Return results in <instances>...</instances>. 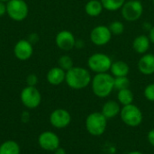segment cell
<instances>
[{"instance_id": "1", "label": "cell", "mask_w": 154, "mask_h": 154, "mask_svg": "<svg viewBox=\"0 0 154 154\" xmlns=\"http://www.w3.org/2000/svg\"><path fill=\"white\" fill-rule=\"evenodd\" d=\"M91 80L92 77L89 70L83 67L74 66L69 70L66 71L65 82L72 89H84L91 84Z\"/></svg>"}, {"instance_id": "2", "label": "cell", "mask_w": 154, "mask_h": 154, "mask_svg": "<svg viewBox=\"0 0 154 154\" xmlns=\"http://www.w3.org/2000/svg\"><path fill=\"white\" fill-rule=\"evenodd\" d=\"M91 88L94 95L99 98H106L115 89V78L111 73H97L91 80Z\"/></svg>"}, {"instance_id": "3", "label": "cell", "mask_w": 154, "mask_h": 154, "mask_svg": "<svg viewBox=\"0 0 154 154\" xmlns=\"http://www.w3.org/2000/svg\"><path fill=\"white\" fill-rule=\"evenodd\" d=\"M107 121L108 120L101 112H92L87 116L85 120L86 130L92 136H101L106 130Z\"/></svg>"}, {"instance_id": "4", "label": "cell", "mask_w": 154, "mask_h": 154, "mask_svg": "<svg viewBox=\"0 0 154 154\" xmlns=\"http://www.w3.org/2000/svg\"><path fill=\"white\" fill-rule=\"evenodd\" d=\"M119 116L123 123L129 127H137L143 123V120L142 110L134 104L122 106Z\"/></svg>"}, {"instance_id": "5", "label": "cell", "mask_w": 154, "mask_h": 154, "mask_svg": "<svg viewBox=\"0 0 154 154\" xmlns=\"http://www.w3.org/2000/svg\"><path fill=\"white\" fill-rule=\"evenodd\" d=\"M112 63L111 58L107 54L102 52L94 53L88 60V67L96 74L110 71Z\"/></svg>"}, {"instance_id": "6", "label": "cell", "mask_w": 154, "mask_h": 154, "mask_svg": "<svg viewBox=\"0 0 154 154\" xmlns=\"http://www.w3.org/2000/svg\"><path fill=\"white\" fill-rule=\"evenodd\" d=\"M6 14L15 22L24 20L29 14V6L24 0H9L6 3Z\"/></svg>"}, {"instance_id": "7", "label": "cell", "mask_w": 154, "mask_h": 154, "mask_svg": "<svg viewBox=\"0 0 154 154\" xmlns=\"http://www.w3.org/2000/svg\"><path fill=\"white\" fill-rule=\"evenodd\" d=\"M143 13V5L140 0H127L121 8L123 18L127 22L139 20Z\"/></svg>"}, {"instance_id": "8", "label": "cell", "mask_w": 154, "mask_h": 154, "mask_svg": "<svg viewBox=\"0 0 154 154\" xmlns=\"http://www.w3.org/2000/svg\"><path fill=\"white\" fill-rule=\"evenodd\" d=\"M20 99L23 105L29 108H37L42 103V94L36 87L26 86L20 94Z\"/></svg>"}, {"instance_id": "9", "label": "cell", "mask_w": 154, "mask_h": 154, "mask_svg": "<svg viewBox=\"0 0 154 154\" xmlns=\"http://www.w3.org/2000/svg\"><path fill=\"white\" fill-rule=\"evenodd\" d=\"M39 146L47 152H54L60 146V137L51 131L42 132L38 137Z\"/></svg>"}, {"instance_id": "10", "label": "cell", "mask_w": 154, "mask_h": 154, "mask_svg": "<svg viewBox=\"0 0 154 154\" xmlns=\"http://www.w3.org/2000/svg\"><path fill=\"white\" fill-rule=\"evenodd\" d=\"M51 125L57 129H64L71 123V115L64 108H57L50 115Z\"/></svg>"}, {"instance_id": "11", "label": "cell", "mask_w": 154, "mask_h": 154, "mask_svg": "<svg viewBox=\"0 0 154 154\" xmlns=\"http://www.w3.org/2000/svg\"><path fill=\"white\" fill-rule=\"evenodd\" d=\"M112 35L108 26L97 25L91 30L90 40L97 46H104L111 41Z\"/></svg>"}, {"instance_id": "12", "label": "cell", "mask_w": 154, "mask_h": 154, "mask_svg": "<svg viewBox=\"0 0 154 154\" xmlns=\"http://www.w3.org/2000/svg\"><path fill=\"white\" fill-rule=\"evenodd\" d=\"M33 53V46L28 40H19L14 47V54L19 60L25 61L29 60Z\"/></svg>"}, {"instance_id": "13", "label": "cell", "mask_w": 154, "mask_h": 154, "mask_svg": "<svg viewBox=\"0 0 154 154\" xmlns=\"http://www.w3.org/2000/svg\"><path fill=\"white\" fill-rule=\"evenodd\" d=\"M55 43L59 49L68 51L75 47L76 38L71 32L68 30H62L57 33L55 37Z\"/></svg>"}, {"instance_id": "14", "label": "cell", "mask_w": 154, "mask_h": 154, "mask_svg": "<svg viewBox=\"0 0 154 154\" xmlns=\"http://www.w3.org/2000/svg\"><path fill=\"white\" fill-rule=\"evenodd\" d=\"M139 71L145 76H151L154 74V54L145 53L138 61Z\"/></svg>"}, {"instance_id": "15", "label": "cell", "mask_w": 154, "mask_h": 154, "mask_svg": "<svg viewBox=\"0 0 154 154\" xmlns=\"http://www.w3.org/2000/svg\"><path fill=\"white\" fill-rule=\"evenodd\" d=\"M121 108H122L121 105L118 103V101L108 100L103 105L100 112L104 115V116L107 120H110V119L116 118L117 116L120 115Z\"/></svg>"}, {"instance_id": "16", "label": "cell", "mask_w": 154, "mask_h": 154, "mask_svg": "<svg viewBox=\"0 0 154 154\" xmlns=\"http://www.w3.org/2000/svg\"><path fill=\"white\" fill-rule=\"evenodd\" d=\"M66 79V71L61 68L53 67L51 68L46 75V79L49 84L52 86H59L65 81Z\"/></svg>"}, {"instance_id": "17", "label": "cell", "mask_w": 154, "mask_h": 154, "mask_svg": "<svg viewBox=\"0 0 154 154\" xmlns=\"http://www.w3.org/2000/svg\"><path fill=\"white\" fill-rule=\"evenodd\" d=\"M151 41L149 39V36L142 34L138 35L134 38L133 42V48L138 54H145L147 53L148 50L150 49Z\"/></svg>"}, {"instance_id": "18", "label": "cell", "mask_w": 154, "mask_h": 154, "mask_svg": "<svg viewBox=\"0 0 154 154\" xmlns=\"http://www.w3.org/2000/svg\"><path fill=\"white\" fill-rule=\"evenodd\" d=\"M130 71L129 65L123 60H117L112 63L110 68V72L114 78L117 77H126Z\"/></svg>"}, {"instance_id": "19", "label": "cell", "mask_w": 154, "mask_h": 154, "mask_svg": "<svg viewBox=\"0 0 154 154\" xmlns=\"http://www.w3.org/2000/svg\"><path fill=\"white\" fill-rule=\"evenodd\" d=\"M104 10V6L100 0H89L85 5V12L88 16L97 17Z\"/></svg>"}, {"instance_id": "20", "label": "cell", "mask_w": 154, "mask_h": 154, "mask_svg": "<svg viewBox=\"0 0 154 154\" xmlns=\"http://www.w3.org/2000/svg\"><path fill=\"white\" fill-rule=\"evenodd\" d=\"M21 148L19 144L13 140H8L1 143L0 154H20Z\"/></svg>"}, {"instance_id": "21", "label": "cell", "mask_w": 154, "mask_h": 154, "mask_svg": "<svg viewBox=\"0 0 154 154\" xmlns=\"http://www.w3.org/2000/svg\"><path fill=\"white\" fill-rule=\"evenodd\" d=\"M134 95L130 88H125L122 90H118L117 93V101L122 106H128L134 103Z\"/></svg>"}, {"instance_id": "22", "label": "cell", "mask_w": 154, "mask_h": 154, "mask_svg": "<svg viewBox=\"0 0 154 154\" xmlns=\"http://www.w3.org/2000/svg\"><path fill=\"white\" fill-rule=\"evenodd\" d=\"M104 9L107 11H117L122 8L124 4L125 3V0H100Z\"/></svg>"}, {"instance_id": "23", "label": "cell", "mask_w": 154, "mask_h": 154, "mask_svg": "<svg viewBox=\"0 0 154 154\" xmlns=\"http://www.w3.org/2000/svg\"><path fill=\"white\" fill-rule=\"evenodd\" d=\"M58 64H59V67L61 68L62 69H64L65 71H68L71 68L74 67L73 60L69 55H62V56H60L59 58V60H58Z\"/></svg>"}, {"instance_id": "24", "label": "cell", "mask_w": 154, "mask_h": 154, "mask_svg": "<svg viewBox=\"0 0 154 154\" xmlns=\"http://www.w3.org/2000/svg\"><path fill=\"white\" fill-rule=\"evenodd\" d=\"M108 28L113 35H121L125 32V24L120 21H113Z\"/></svg>"}, {"instance_id": "25", "label": "cell", "mask_w": 154, "mask_h": 154, "mask_svg": "<svg viewBox=\"0 0 154 154\" xmlns=\"http://www.w3.org/2000/svg\"><path fill=\"white\" fill-rule=\"evenodd\" d=\"M130 87V79L128 77H117L115 78V89L122 90L125 88H129Z\"/></svg>"}, {"instance_id": "26", "label": "cell", "mask_w": 154, "mask_h": 154, "mask_svg": "<svg viewBox=\"0 0 154 154\" xmlns=\"http://www.w3.org/2000/svg\"><path fill=\"white\" fill-rule=\"evenodd\" d=\"M143 96L148 101L154 102V83H151L145 87L143 90Z\"/></svg>"}, {"instance_id": "27", "label": "cell", "mask_w": 154, "mask_h": 154, "mask_svg": "<svg viewBox=\"0 0 154 154\" xmlns=\"http://www.w3.org/2000/svg\"><path fill=\"white\" fill-rule=\"evenodd\" d=\"M38 83V77L35 74H30L26 78V84L27 86L35 87Z\"/></svg>"}, {"instance_id": "28", "label": "cell", "mask_w": 154, "mask_h": 154, "mask_svg": "<svg viewBox=\"0 0 154 154\" xmlns=\"http://www.w3.org/2000/svg\"><path fill=\"white\" fill-rule=\"evenodd\" d=\"M147 140H148L149 143L154 147V128L151 129L149 131V133L147 134Z\"/></svg>"}, {"instance_id": "29", "label": "cell", "mask_w": 154, "mask_h": 154, "mask_svg": "<svg viewBox=\"0 0 154 154\" xmlns=\"http://www.w3.org/2000/svg\"><path fill=\"white\" fill-rule=\"evenodd\" d=\"M6 14V3L0 1V17Z\"/></svg>"}, {"instance_id": "30", "label": "cell", "mask_w": 154, "mask_h": 154, "mask_svg": "<svg viewBox=\"0 0 154 154\" xmlns=\"http://www.w3.org/2000/svg\"><path fill=\"white\" fill-rule=\"evenodd\" d=\"M85 46V43H84V41L82 40H76V44H75V47L76 48H79V49H81Z\"/></svg>"}, {"instance_id": "31", "label": "cell", "mask_w": 154, "mask_h": 154, "mask_svg": "<svg viewBox=\"0 0 154 154\" xmlns=\"http://www.w3.org/2000/svg\"><path fill=\"white\" fill-rule=\"evenodd\" d=\"M149 39H150L151 42L154 43V26H152V29L149 31Z\"/></svg>"}, {"instance_id": "32", "label": "cell", "mask_w": 154, "mask_h": 154, "mask_svg": "<svg viewBox=\"0 0 154 154\" xmlns=\"http://www.w3.org/2000/svg\"><path fill=\"white\" fill-rule=\"evenodd\" d=\"M53 152H54V154H67L66 150H65L64 148H61L60 146L58 149H56Z\"/></svg>"}, {"instance_id": "33", "label": "cell", "mask_w": 154, "mask_h": 154, "mask_svg": "<svg viewBox=\"0 0 154 154\" xmlns=\"http://www.w3.org/2000/svg\"><path fill=\"white\" fill-rule=\"evenodd\" d=\"M143 29H144L145 31H150V30L152 29V25L150 23H147V22H145V23H143Z\"/></svg>"}, {"instance_id": "34", "label": "cell", "mask_w": 154, "mask_h": 154, "mask_svg": "<svg viewBox=\"0 0 154 154\" xmlns=\"http://www.w3.org/2000/svg\"><path fill=\"white\" fill-rule=\"evenodd\" d=\"M128 154H143L142 152H140V151H132V152H130Z\"/></svg>"}, {"instance_id": "35", "label": "cell", "mask_w": 154, "mask_h": 154, "mask_svg": "<svg viewBox=\"0 0 154 154\" xmlns=\"http://www.w3.org/2000/svg\"><path fill=\"white\" fill-rule=\"evenodd\" d=\"M0 1H2V2H5V3H7L9 0H0Z\"/></svg>"}, {"instance_id": "36", "label": "cell", "mask_w": 154, "mask_h": 154, "mask_svg": "<svg viewBox=\"0 0 154 154\" xmlns=\"http://www.w3.org/2000/svg\"><path fill=\"white\" fill-rule=\"evenodd\" d=\"M152 3H153V5H154V0H152Z\"/></svg>"}]
</instances>
